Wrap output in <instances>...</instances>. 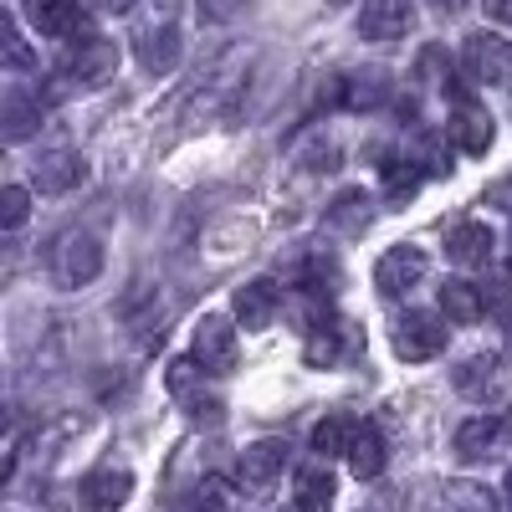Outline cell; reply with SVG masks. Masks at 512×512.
Wrapping results in <instances>:
<instances>
[{"label": "cell", "instance_id": "obj_27", "mask_svg": "<svg viewBox=\"0 0 512 512\" xmlns=\"http://www.w3.org/2000/svg\"><path fill=\"white\" fill-rule=\"evenodd\" d=\"M384 190H390V200H410L420 190L415 159H390V164H384Z\"/></svg>", "mask_w": 512, "mask_h": 512}, {"label": "cell", "instance_id": "obj_36", "mask_svg": "<svg viewBox=\"0 0 512 512\" xmlns=\"http://www.w3.org/2000/svg\"><path fill=\"white\" fill-rule=\"evenodd\" d=\"M292 512H297V507H292Z\"/></svg>", "mask_w": 512, "mask_h": 512}, {"label": "cell", "instance_id": "obj_30", "mask_svg": "<svg viewBox=\"0 0 512 512\" xmlns=\"http://www.w3.org/2000/svg\"><path fill=\"white\" fill-rule=\"evenodd\" d=\"M482 6H487L492 21H507V26H512V0H482Z\"/></svg>", "mask_w": 512, "mask_h": 512}, {"label": "cell", "instance_id": "obj_12", "mask_svg": "<svg viewBox=\"0 0 512 512\" xmlns=\"http://www.w3.org/2000/svg\"><path fill=\"white\" fill-rule=\"evenodd\" d=\"M410 26H415V6H410V0H364V11H359L364 41H400Z\"/></svg>", "mask_w": 512, "mask_h": 512}, {"label": "cell", "instance_id": "obj_23", "mask_svg": "<svg viewBox=\"0 0 512 512\" xmlns=\"http://www.w3.org/2000/svg\"><path fill=\"white\" fill-rule=\"evenodd\" d=\"M354 425H359V420H349V415H323V420L313 425V451H318V456H349Z\"/></svg>", "mask_w": 512, "mask_h": 512}, {"label": "cell", "instance_id": "obj_24", "mask_svg": "<svg viewBox=\"0 0 512 512\" xmlns=\"http://www.w3.org/2000/svg\"><path fill=\"white\" fill-rule=\"evenodd\" d=\"M236 497H241V487H231L226 477H205V482L190 492V507H185V512H231Z\"/></svg>", "mask_w": 512, "mask_h": 512}, {"label": "cell", "instance_id": "obj_10", "mask_svg": "<svg viewBox=\"0 0 512 512\" xmlns=\"http://www.w3.org/2000/svg\"><path fill=\"white\" fill-rule=\"evenodd\" d=\"M446 134H451V144H456L461 154H487V149H492V113H487L477 98L456 93Z\"/></svg>", "mask_w": 512, "mask_h": 512}, {"label": "cell", "instance_id": "obj_6", "mask_svg": "<svg viewBox=\"0 0 512 512\" xmlns=\"http://www.w3.org/2000/svg\"><path fill=\"white\" fill-rule=\"evenodd\" d=\"M134 52H139L144 72H154V77H164V72L180 67V31H175V21H169V6H164L149 26L134 31Z\"/></svg>", "mask_w": 512, "mask_h": 512}, {"label": "cell", "instance_id": "obj_20", "mask_svg": "<svg viewBox=\"0 0 512 512\" xmlns=\"http://www.w3.org/2000/svg\"><path fill=\"white\" fill-rule=\"evenodd\" d=\"M333 497H338V482L328 466H303L297 472V492H292L297 512H333Z\"/></svg>", "mask_w": 512, "mask_h": 512}, {"label": "cell", "instance_id": "obj_16", "mask_svg": "<svg viewBox=\"0 0 512 512\" xmlns=\"http://www.w3.org/2000/svg\"><path fill=\"white\" fill-rule=\"evenodd\" d=\"M425 512H497V497L482 482H446L425 502Z\"/></svg>", "mask_w": 512, "mask_h": 512}, {"label": "cell", "instance_id": "obj_17", "mask_svg": "<svg viewBox=\"0 0 512 512\" xmlns=\"http://www.w3.org/2000/svg\"><path fill=\"white\" fill-rule=\"evenodd\" d=\"M492 226H482V221H461L456 231H451V241H446V251H451V262H461V267H487L492 262Z\"/></svg>", "mask_w": 512, "mask_h": 512}, {"label": "cell", "instance_id": "obj_13", "mask_svg": "<svg viewBox=\"0 0 512 512\" xmlns=\"http://www.w3.org/2000/svg\"><path fill=\"white\" fill-rule=\"evenodd\" d=\"M277 308H282V292H277V282H267V277H256V282L236 287V318H241V328H251V333H262V328H272Z\"/></svg>", "mask_w": 512, "mask_h": 512}, {"label": "cell", "instance_id": "obj_28", "mask_svg": "<svg viewBox=\"0 0 512 512\" xmlns=\"http://www.w3.org/2000/svg\"><path fill=\"white\" fill-rule=\"evenodd\" d=\"M26 210H31V195H26L21 185L0 190V226H6V231H21V226H26Z\"/></svg>", "mask_w": 512, "mask_h": 512}, {"label": "cell", "instance_id": "obj_25", "mask_svg": "<svg viewBox=\"0 0 512 512\" xmlns=\"http://www.w3.org/2000/svg\"><path fill=\"white\" fill-rule=\"evenodd\" d=\"M328 226H338V231H364L369 226V195H359V190H349V195H338L333 205H328Z\"/></svg>", "mask_w": 512, "mask_h": 512}, {"label": "cell", "instance_id": "obj_15", "mask_svg": "<svg viewBox=\"0 0 512 512\" xmlns=\"http://www.w3.org/2000/svg\"><path fill=\"white\" fill-rule=\"evenodd\" d=\"M502 436H507V420H497V415H472V420H461V425H456L451 446H456L461 461H487L492 446H497Z\"/></svg>", "mask_w": 512, "mask_h": 512}, {"label": "cell", "instance_id": "obj_32", "mask_svg": "<svg viewBox=\"0 0 512 512\" xmlns=\"http://www.w3.org/2000/svg\"><path fill=\"white\" fill-rule=\"evenodd\" d=\"M431 6H436V11H461L466 0H431Z\"/></svg>", "mask_w": 512, "mask_h": 512}, {"label": "cell", "instance_id": "obj_26", "mask_svg": "<svg viewBox=\"0 0 512 512\" xmlns=\"http://www.w3.org/2000/svg\"><path fill=\"white\" fill-rule=\"evenodd\" d=\"M36 123H41V108L11 93V98H6V139H11V144L31 139V134H36Z\"/></svg>", "mask_w": 512, "mask_h": 512}, {"label": "cell", "instance_id": "obj_19", "mask_svg": "<svg viewBox=\"0 0 512 512\" xmlns=\"http://www.w3.org/2000/svg\"><path fill=\"white\" fill-rule=\"evenodd\" d=\"M82 175H88V164H82V154H72V149H52L36 164V185L47 195H62V190L82 185Z\"/></svg>", "mask_w": 512, "mask_h": 512}, {"label": "cell", "instance_id": "obj_29", "mask_svg": "<svg viewBox=\"0 0 512 512\" xmlns=\"http://www.w3.org/2000/svg\"><path fill=\"white\" fill-rule=\"evenodd\" d=\"M303 354H308V364H313V369L333 364V359H338V333H333L328 323H318V328L308 333V349H303Z\"/></svg>", "mask_w": 512, "mask_h": 512}, {"label": "cell", "instance_id": "obj_8", "mask_svg": "<svg viewBox=\"0 0 512 512\" xmlns=\"http://www.w3.org/2000/svg\"><path fill=\"white\" fill-rule=\"evenodd\" d=\"M103 272V241L93 231H72L57 241V277L67 287H82V282H93Z\"/></svg>", "mask_w": 512, "mask_h": 512}, {"label": "cell", "instance_id": "obj_22", "mask_svg": "<svg viewBox=\"0 0 512 512\" xmlns=\"http://www.w3.org/2000/svg\"><path fill=\"white\" fill-rule=\"evenodd\" d=\"M338 98H344V108H379L384 98H390V72H379V67L374 72H354Z\"/></svg>", "mask_w": 512, "mask_h": 512}, {"label": "cell", "instance_id": "obj_5", "mask_svg": "<svg viewBox=\"0 0 512 512\" xmlns=\"http://www.w3.org/2000/svg\"><path fill=\"white\" fill-rule=\"evenodd\" d=\"M62 72L72 82H82V88H103V82H113V72H118V47L108 36H82V41H72Z\"/></svg>", "mask_w": 512, "mask_h": 512}, {"label": "cell", "instance_id": "obj_31", "mask_svg": "<svg viewBox=\"0 0 512 512\" xmlns=\"http://www.w3.org/2000/svg\"><path fill=\"white\" fill-rule=\"evenodd\" d=\"M103 11H113V16H123V11H134V0H98Z\"/></svg>", "mask_w": 512, "mask_h": 512}, {"label": "cell", "instance_id": "obj_11", "mask_svg": "<svg viewBox=\"0 0 512 512\" xmlns=\"http://www.w3.org/2000/svg\"><path fill=\"white\" fill-rule=\"evenodd\" d=\"M128 497H134V477L118 472V466H98V472H88L82 487H77V507L82 512H118Z\"/></svg>", "mask_w": 512, "mask_h": 512}, {"label": "cell", "instance_id": "obj_18", "mask_svg": "<svg viewBox=\"0 0 512 512\" xmlns=\"http://www.w3.org/2000/svg\"><path fill=\"white\" fill-rule=\"evenodd\" d=\"M26 16L41 36H77V26H82L77 0H26Z\"/></svg>", "mask_w": 512, "mask_h": 512}, {"label": "cell", "instance_id": "obj_3", "mask_svg": "<svg viewBox=\"0 0 512 512\" xmlns=\"http://www.w3.org/2000/svg\"><path fill=\"white\" fill-rule=\"evenodd\" d=\"M461 67L477 82L502 88V82H512V41H502L497 31H472L461 41Z\"/></svg>", "mask_w": 512, "mask_h": 512}, {"label": "cell", "instance_id": "obj_35", "mask_svg": "<svg viewBox=\"0 0 512 512\" xmlns=\"http://www.w3.org/2000/svg\"><path fill=\"white\" fill-rule=\"evenodd\" d=\"M359 512H369V507H359Z\"/></svg>", "mask_w": 512, "mask_h": 512}, {"label": "cell", "instance_id": "obj_2", "mask_svg": "<svg viewBox=\"0 0 512 512\" xmlns=\"http://www.w3.org/2000/svg\"><path fill=\"white\" fill-rule=\"evenodd\" d=\"M390 344L405 364H425V359H436L446 349V323L436 313H405L390 328Z\"/></svg>", "mask_w": 512, "mask_h": 512}, {"label": "cell", "instance_id": "obj_14", "mask_svg": "<svg viewBox=\"0 0 512 512\" xmlns=\"http://www.w3.org/2000/svg\"><path fill=\"white\" fill-rule=\"evenodd\" d=\"M384 461H390V446H384V431L374 420H359L354 425V441H349V472L359 482H374L384 472Z\"/></svg>", "mask_w": 512, "mask_h": 512}, {"label": "cell", "instance_id": "obj_33", "mask_svg": "<svg viewBox=\"0 0 512 512\" xmlns=\"http://www.w3.org/2000/svg\"><path fill=\"white\" fill-rule=\"evenodd\" d=\"M502 492H507V507H512V472H507V482H502Z\"/></svg>", "mask_w": 512, "mask_h": 512}, {"label": "cell", "instance_id": "obj_4", "mask_svg": "<svg viewBox=\"0 0 512 512\" xmlns=\"http://www.w3.org/2000/svg\"><path fill=\"white\" fill-rule=\"evenodd\" d=\"M425 272H431V256H425L420 246H410V241H400V246H390V251L379 256L374 287H379L384 297H405L410 287L425 282Z\"/></svg>", "mask_w": 512, "mask_h": 512}, {"label": "cell", "instance_id": "obj_1", "mask_svg": "<svg viewBox=\"0 0 512 512\" xmlns=\"http://www.w3.org/2000/svg\"><path fill=\"white\" fill-rule=\"evenodd\" d=\"M282 472H287V441L282 436L251 441L236 461V487H241V497H262V492H272V482Z\"/></svg>", "mask_w": 512, "mask_h": 512}, {"label": "cell", "instance_id": "obj_9", "mask_svg": "<svg viewBox=\"0 0 512 512\" xmlns=\"http://www.w3.org/2000/svg\"><path fill=\"white\" fill-rule=\"evenodd\" d=\"M451 379H456V390H461L466 400L492 405V400L507 390V359H502V354H492V349H487V354H472V359H466Z\"/></svg>", "mask_w": 512, "mask_h": 512}, {"label": "cell", "instance_id": "obj_34", "mask_svg": "<svg viewBox=\"0 0 512 512\" xmlns=\"http://www.w3.org/2000/svg\"><path fill=\"white\" fill-rule=\"evenodd\" d=\"M507 436H512V415H507Z\"/></svg>", "mask_w": 512, "mask_h": 512}, {"label": "cell", "instance_id": "obj_21", "mask_svg": "<svg viewBox=\"0 0 512 512\" xmlns=\"http://www.w3.org/2000/svg\"><path fill=\"white\" fill-rule=\"evenodd\" d=\"M441 313L451 323H477L487 313V292L477 282H446L441 287Z\"/></svg>", "mask_w": 512, "mask_h": 512}, {"label": "cell", "instance_id": "obj_7", "mask_svg": "<svg viewBox=\"0 0 512 512\" xmlns=\"http://www.w3.org/2000/svg\"><path fill=\"white\" fill-rule=\"evenodd\" d=\"M195 364L205 374H231L236 369V328L221 313H205L195 323Z\"/></svg>", "mask_w": 512, "mask_h": 512}]
</instances>
